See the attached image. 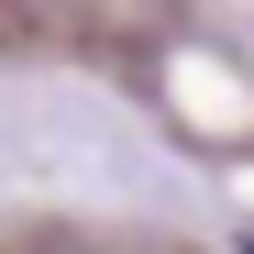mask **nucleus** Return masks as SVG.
I'll use <instances>...</instances> for the list:
<instances>
[{
    "label": "nucleus",
    "mask_w": 254,
    "mask_h": 254,
    "mask_svg": "<svg viewBox=\"0 0 254 254\" xmlns=\"http://www.w3.org/2000/svg\"><path fill=\"white\" fill-rule=\"evenodd\" d=\"M243 254H254V243H243Z\"/></svg>",
    "instance_id": "f257e3e1"
}]
</instances>
